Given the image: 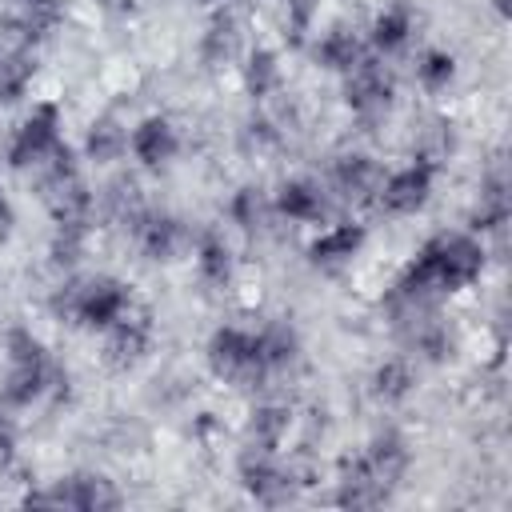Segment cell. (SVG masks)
<instances>
[{
    "instance_id": "d6986e66",
    "label": "cell",
    "mask_w": 512,
    "mask_h": 512,
    "mask_svg": "<svg viewBox=\"0 0 512 512\" xmlns=\"http://www.w3.org/2000/svg\"><path fill=\"white\" fill-rule=\"evenodd\" d=\"M88 148H92V156L112 160V156L124 148V132L116 128V120H100V124L92 128V136H88Z\"/></svg>"
},
{
    "instance_id": "9a60e30c",
    "label": "cell",
    "mask_w": 512,
    "mask_h": 512,
    "mask_svg": "<svg viewBox=\"0 0 512 512\" xmlns=\"http://www.w3.org/2000/svg\"><path fill=\"white\" fill-rule=\"evenodd\" d=\"M284 428H288V412H284V408H260L256 420H252V448L272 452V448L280 444Z\"/></svg>"
},
{
    "instance_id": "ffe728a7",
    "label": "cell",
    "mask_w": 512,
    "mask_h": 512,
    "mask_svg": "<svg viewBox=\"0 0 512 512\" xmlns=\"http://www.w3.org/2000/svg\"><path fill=\"white\" fill-rule=\"evenodd\" d=\"M232 48H236V24L224 16V20H216V24H212L204 52H208L212 60H220V56H232Z\"/></svg>"
},
{
    "instance_id": "603a6c76",
    "label": "cell",
    "mask_w": 512,
    "mask_h": 512,
    "mask_svg": "<svg viewBox=\"0 0 512 512\" xmlns=\"http://www.w3.org/2000/svg\"><path fill=\"white\" fill-rule=\"evenodd\" d=\"M200 268L208 272V280H224V272H228V248L220 240H208L200 248Z\"/></svg>"
},
{
    "instance_id": "5bb4252c",
    "label": "cell",
    "mask_w": 512,
    "mask_h": 512,
    "mask_svg": "<svg viewBox=\"0 0 512 512\" xmlns=\"http://www.w3.org/2000/svg\"><path fill=\"white\" fill-rule=\"evenodd\" d=\"M280 208H284L288 216H296V220H312V216L320 212V192H316L312 184H304V180L284 184V188H280Z\"/></svg>"
},
{
    "instance_id": "8992f818",
    "label": "cell",
    "mask_w": 512,
    "mask_h": 512,
    "mask_svg": "<svg viewBox=\"0 0 512 512\" xmlns=\"http://www.w3.org/2000/svg\"><path fill=\"white\" fill-rule=\"evenodd\" d=\"M56 108L44 104L36 108V116L20 128L16 144H12V164H44V156L56 148Z\"/></svg>"
},
{
    "instance_id": "44dd1931",
    "label": "cell",
    "mask_w": 512,
    "mask_h": 512,
    "mask_svg": "<svg viewBox=\"0 0 512 512\" xmlns=\"http://www.w3.org/2000/svg\"><path fill=\"white\" fill-rule=\"evenodd\" d=\"M376 392L388 396V400L404 396V392H408V364H384V368L376 372Z\"/></svg>"
},
{
    "instance_id": "8fae6325",
    "label": "cell",
    "mask_w": 512,
    "mask_h": 512,
    "mask_svg": "<svg viewBox=\"0 0 512 512\" xmlns=\"http://www.w3.org/2000/svg\"><path fill=\"white\" fill-rule=\"evenodd\" d=\"M336 180H340V188H344L348 196H368V192L380 188V172H376V164H372L368 156H348V160H340Z\"/></svg>"
},
{
    "instance_id": "7402d4cb",
    "label": "cell",
    "mask_w": 512,
    "mask_h": 512,
    "mask_svg": "<svg viewBox=\"0 0 512 512\" xmlns=\"http://www.w3.org/2000/svg\"><path fill=\"white\" fill-rule=\"evenodd\" d=\"M248 84H252L256 96L268 92V88L276 84V64H272L268 52H256V56H252V64H248Z\"/></svg>"
},
{
    "instance_id": "7c38bea8",
    "label": "cell",
    "mask_w": 512,
    "mask_h": 512,
    "mask_svg": "<svg viewBox=\"0 0 512 512\" xmlns=\"http://www.w3.org/2000/svg\"><path fill=\"white\" fill-rule=\"evenodd\" d=\"M144 340H148V328H144V324H136V320H124V316H120V320L112 324V340H108V352H112V360L128 364V360H136V356H140Z\"/></svg>"
},
{
    "instance_id": "d4e9b609",
    "label": "cell",
    "mask_w": 512,
    "mask_h": 512,
    "mask_svg": "<svg viewBox=\"0 0 512 512\" xmlns=\"http://www.w3.org/2000/svg\"><path fill=\"white\" fill-rule=\"evenodd\" d=\"M236 220H240L244 228H252V224L260 220V196H256L252 188H244V192L236 196Z\"/></svg>"
},
{
    "instance_id": "484cf974",
    "label": "cell",
    "mask_w": 512,
    "mask_h": 512,
    "mask_svg": "<svg viewBox=\"0 0 512 512\" xmlns=\"http://www.w3.org/2000/svg\"><path fill=\"white\" fill-rule=\"evenodd\" d=\"M8 456H12V432L0 428V464H8Z\"/></svg>"
},
{
    "instance_id": "52a82bcc",
    "label": "cell",
    "mask_w": 512,
    "mask_h": 512,
    "mask_svg": "<svg viewBox=\"0 0 512 512\" xmlns=\"http://www.w3.org/2000/svg\"><path fill=\"white\" fill-rule=\"evenodd\" d=\"M388 96H392L388 76H384L372 60H360V64L352 68V76H348V104H352L356 112H364V116H376V112L388 104Z\"/></svg>"
},
{
    "instance_id": "ba28073f",
    "label": "cell",
    "mask_w": 512,
    "mask_h": 512,
    "mask_svg": "<svg viewBox=\"0 0 512 512\" xmlns=\"http://www.w3.org/2000/svg\"><path fill=\"white\" fill-rule=\"evenodd\" d=\"M364 464H368V472H372V480L388 492L396 480H400V472H404V464H408V452H404V444H400V436H376L372 440V448L360 456Z\"/></svg>"
},
{
    "instance_id": "4316f807",
    "label": "cell",
    "mask_w": 512,
    "mask_h": 512,
    "mask_svg": "<svg viewBox=\"0 0 512 512\" xmlns=\"http://www.w3.org/2000/svg\"><path fill=\"white\" fill-rule=\"evenodd\" d=\"M8 224H12V212H8V204H4V200H0V236H4V232H8Z\"/></svg>"
},
{
    "instance_id": "6da1fadb",
    "label": "cell",
    "mask_w": 512,
    "mask_h": 512,
    "mask_svg": "<svg viewBox=\"0 0 512 512\" xmlns=\"http://www.w3.org/2000/svg\"><path fill=\"white\" fill-rule=\"evenodd\" d=\"M480 268V248L464 236H440L432 240L420 260L412 264L404 292H424V288H456L464 280H472Z\"/></svg>"
},
{
    "instance_id": "e0dca14e",
    "label": "cell",
    "mask_w": 512,
    "mask_h": 512,
    "mask_svg": "<svg viewBox=\"0 0 512 512\" xmlns=\"http://www.w3.org/2000/svg\"><path fill=\"white\" fill-rule=\"evenodd\" d=\"M356 244H360V228H336L312 244V256L316 260H340V256H352Z\"/></svg>"
},
{
    "instance_id": "30bf717a",
    "label": "cell",
    "mask_w": 512,
    "mask_h": 512,
    "mask_svg": "<svg viewBox=\"0 0 512 512\" xmlns=\"http://www.w3.org/2000/svg\"><path fill=\"white\" fill-rule=\"evenodd\" d=\"M132 148H136V156H140L144 164H160V160L172 156L176 132L168 128V120H144V124L136 128V136H132Z\"/></svg>"
},
{
    "instance_id": "ac0fdd59",
    "label": "cell",
    "mask_w": 512,
    "mask_h": 512,
    "mask_svg": "<svg viewBox=\"0 0 512 512\" xmlns=\"http://www.w3.org/2000/svg\"><path fill=\"white\" fill-rule=\"evenodd\" d=\"M404 36H408V12L392 8V12H384V16L376 20L372 40H376L380 48H396V44H404Z\"/></svg>"
},
{
    "instance_id": "9c48e42d",
    "label": "cell",
    "mask_w": 512,
    "mask_h": 512,
    "mask_svg": "<svg viewBox=\"0 0 512 512\" xmlns=\"http://www.w3.org/2000/svg\"><path fill=\"white\" fill-rule=\"evenodd\" d=\"M428 180H432L428 164H416V168L396 172V176H392V180L380 188L384 208H392V212H408V208H416V204L428 196Z\"/></svg>"
},
{
    "instance_id": "7a4b0ae2",
    "label": "cell",
    "mask_w": 512,
    "mask_h": 512,
    "mask_svg": "<svg viewBox=\"0 0 512 512\" xmlns=\"http://www.w3.org/2000/svg\"><path fill=\"white\" fill-rule=\"evenodd\" d=\"M212 364L232 380H252V376L268 372L256 356V336L236 332V328H224V332L212 336Z\"/></svg>"
},
{
    "instance_id": "3957f363",
    "label": "cell",
    "mask_w": 512,
    "mask_h": 512,
    "mask_svg": "<svg viewBox=\"0 0 512 512\" xmlns=\"http://www.w3.org/2000/svg\"><path fill=\"white\" fill-rule=\"evenodd\" d=\"M76 292H72V312L80 316V320H88V324H116L120 316H124V304H128V296H124V288L116 284V280H92V284H72Z\"/></svg>"
},
{
    "instance_id": "5b68a950",
    "label": "cell",
    "mask_w": 512,
    "mask_h": 512,
    "mask_svg": "<svg viewBox=\"0 0 512 512\" xmlns=\"http://www.w3.org/2000/svg\"><path fill=\"white\" fill-rule=\"evenodd\" d=\"M240 472H244V488H248L260 504H284V500L292 496V480L272 464V456H268L264 448H252V452L244 456Z\"/></svg>"
},
{
    "instance_id": "2e32d148",
    "label": "cell",
    "mask_w": 512,
    "mask_h": 512,
    "mask_svg": "<svg viewBox=\"0 0 512 512\" xmlns=\"http://www.w3.org/2000/svg\"><path fill=\"white\" fill-rule=\"evenodd\" d=\"M320 56L332 64V68H344V72H352L364 56H360V44L348 36V32H332L328 40H324V48H320Z\"/></svg>"
},
{
    "instance_id": "cb8c5ba5",
    "label": "cell",
    "mask_w": 512,
    "mask_h": 512,
    "mask_svg": "<svg viewBox=\"0 0 512 512\" xmlns=\"http://www.w3.org/2000/svg\"><path fill=\"white\" fill-rule=\"evenodd\" d=\"M420 76H424V84L440 88V84L452 76V60H448V56H440V52H432V56L420 64Z\"/></svg>"
},
{
    "instance_id": "4fadbf2b",
    "label": "cell",
    "mask_w": 512,
    "mask_h": 512,
    "mask_svg": "<svg viewBox=\"0 0 512 512\" xmlns=\"http://www.w3.org/2000/svg\"><path fill=\"white\" fill-rule=\"evenodd\" d=\"M176 236H180V228L168 216H148L140 224V244H144L148 256H168L176 248Z\"/></svg>"
},
{
    "instance_id": "277c9868",
    "label": "cell",
    "mask_w": 512,
    "mask_h": 512,
    "mask_svg": "<svg viewBox=\"0 0 512 512\" xmlns=\"http://www.w3.org/2000/svg\"><path fill=\"white\" fill-rule=\"evenodd\" d=\"M36 504H56V508H80V512H92V508H116L120 496L108 480L100 476H76V480H64L56 492H44V496H32Z\"/></svg>"
}]
</instances>
